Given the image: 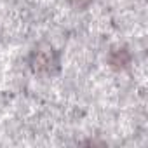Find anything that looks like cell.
<instances>
[{"label": "cell", "instance_id": "obj_2", "mask_svg": "<svg viewBox=\"0 0 148 148\" xmlns=\"http://www.w3.org/2000/svg\"><path fill=\"white\" fill-rule=\"evenodd\" d=\"M77 2H82V0H77Z\"/></svg>", "mask_w": 148, "mask_h": 148}, {"label": "cell", "instance_id": "obj_1", "mask_svg": "<svg viewBox=\"0 0 148 148\" xmlns=\"http://www.w3.org/2000/svg\"><path fill=\"white\" fill-rule=\"evenodd\" d=\"M52 63V52L51 51H38L37 56H35V68L38 70H44V68H49Z\"/></svg>", "mask_w": 148, "mask_h": 148}]
</instances>
